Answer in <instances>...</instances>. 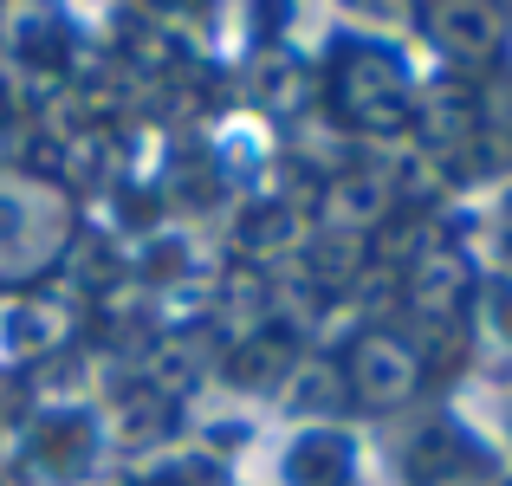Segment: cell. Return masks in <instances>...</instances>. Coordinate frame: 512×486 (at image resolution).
Wrapping results in <instances>:
<instances>
[{"mask_svg": "<svg viewBox=\"0 0 512 486\" xmlns=\"http://www.w3.org/2000/svg\"><path fill=\"white\" fill-rule=\"evenodd\" d=\"M344 98H350V111H357V124H370V130L402 124V78H396V65L376 59V52H357V59L344 65Z\"/></svg>", "mask_w": 512, "mask_h": 486, "instance_id": "1", "label": "cell"}, {"mask_svg": "<svg viewBox=\"0 0 512 486\" xmlns=\"http://www.w3.org/2000/svg\"><path fill=\"white\" fill-rule=\"evenodd\" d=\"M350 376H357V396L402 402L415 389V357L396 344V337H370V344L357 350V363H350Z\"/></svg>", "mask_w": 512, "mask_h": 486, "instance_id": "2", "label": "cell"}, {"mask_svg": "<svg viewBox=\"0 0 512 486\" xmlns=\"http://www.w3.org/2000/svg\"><path fill=\"white\" fill-rule=\"evenodd\" d=\"M428 33H435L441 46L480 52V46H493V13L480 7V0H435V7H428Z\"/></svg>", "mask_w": 512, "mask_h": 486, "instance_id": "3", "label": "cell"}, {"mask_svg": "<svg viewBox=\"0 0 512 486\" xmlns=\"http://www.w3.org/2000/svg\"><path fill=\"white\" fill-rule=\"evenodd\" d=\"M344 474V448L338 441H299V461H292V480L299 486H331Z\"/></svg>", "mask_w": 512, "mask_h": 486, "instance_id": "4", "label": "cell"}]
</instances>
